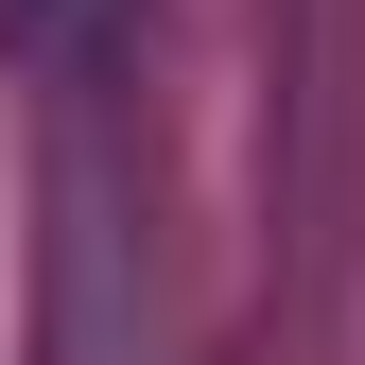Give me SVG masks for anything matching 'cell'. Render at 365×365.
Returning <instances> with one entry per match:
<instances>
[{
  "mask_svg": "<svg viewBox=\"0 0 365 365\" xmlns=\"http://www.w3.org/2000/svg\"><path fill=\"white\" fill-rule=\"evenodd\" d=\"M122 18H140V0H0V35H18V53H53V70H105Z\"/></svg>",
  "mask_w": 365,
  "mask_h": 365,
  "instance_id": "cell-1",
  "label": "cell"
}]
</instances>
